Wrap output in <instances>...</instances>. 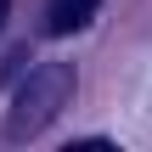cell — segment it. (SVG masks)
Listing matches in <instances>:
<instances>
[{"label": "cell", "instance_id": "6da1fadb", "mask_svg": "<svg viewBox=\"0 0 152 152\" xmlns=\"http://www.w3.org/2000/svg\"><path fill=\"white\" fill-rule=\"evenodd\" d=\"M68 96H73V68H68V62H39V68L23 79V90H17L11 113H6V135H11V141L39 135V130L68 107Z\"/></svg>", "mask_w": 152, "mask_h": 152}, {"label": "cell", "instance_id": "7a4b0ae2", "mask_svg": "<svg viewBox=\"0 0 152 152\" xmlns=\"http://www.w3.org/2000/svg\"><path fill=\"white\" fill-rule=\"evenodd\" d=\"M96 6L102 0H45V34H79L90 17H96Z\"/></svg>", "mask_w": 152, "mask_h": 152}]
</instances>
